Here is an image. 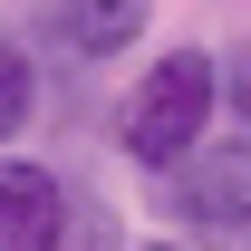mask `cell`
Returning a JSON list of instances; mask_svg holds the SVG:
<instances>
[{
    "instance_id": "1",
    "label": "cell",
    "mask_w": 251,
    "mask_h": 251,
    "mask_svg": "<svg viewBox=\"0 0 251 251\" xmlns=\"http://www.w3.org/2000/svg\"><path fill=\"white\" fill-rule=\"evenodd\" d=\"M213 106H222V68L203 58V49H174V58L145 68V87L126 97L116 135H126V155H135V164H155V174H164L184 145L213 135Z\"/></svg>"
},
{
    "instance_id": "2",
    "label": "cell",
    "mask_w": 251,
    "mask_h": 251,
    "mask_svg": "<svg viewBox=\"0 0 251 251\" xmlns=\"http://www.w3.org/2000/svg\"><path fill=\"white\" fill-rule=\"evenodd\" d=\"M164 213L203 251H251V135H203L164 164Z\"/></svg>"
},
{
    "instance_id": "3",
    "label": "cell",
    "mask_w": 251,
    "mask_h": 251,
    "mask_svg": "<svg viewBox=\"0 0 251 251\" xmlns=\"http://www.w3.org/2000/svg\"><path fill=\"white\" fill-rule=\"evenodd\" d=\"M145 20H155V0H49L29 29L49 58H77V68H106L126 58L135 39H145Z\"/></svg>"
},
{
    "instance_id": "4",
    "label": "cell",
    "mask_w": 251,
    "mask_h": 251,
    "mask_svg": "<svg viewBox=\"0 0 251 251\" xmlns=\"http://www.w3.org/2000/svg\"><path fill=\"white\" fill-rule=\"evenodd\" d=\"M58 203H68V184L49 174V164L0 155V251H49V232H58Z\"/></svg>"
},
{
    "instance_id": "5",
    "label": "cell",
    "mask_w": 251,
    "mask_h": 251,
    "mask_svg": "<svg viewBox=\"0 0 251 251\" xmlns=\"http://www.w3.org/2000/svg\"><path fill=\"white\" fill-rule=\"evenodd\" d=\"M29 116H39V68H29V49H20V39L0 29V145H10Z\"/></svg>"
},
{
    "instance_id": "6",
    "label": "cell",
    "mask_w": 251,
    "mask_h": 251,
    "mask_svg": "<svg viewBox=\"0 0 251 251\" xmlns=\"http://www.w3.org/2000/svg\"><path fill=\"white\" fill-rule=\"evenodd\" d=\"M49 251H126V232H116V213H106V203H77V193H68Z\"/></svg>"
},
{
    "instance_id": "7",
    "label": "cell",
    "mask_w": 251,
    "mask_h": 251,
    "mask_svg": "<svg viewBox=\"0 0 251 251\" xmlns=\"http://www.w3.org/2000/svg\"><path fill=\"white\" fill-rule=\"evenodd\" d=\"M126 251H184V242H126Z\"/></svg>"
},
{
    "instance_id": "8",
    "label": "cell",
    "mask_w": 251,
    "mask_h": 251,
    "mask_svg": "<svg viewBox=\"0 0 251 251\" xmlns=\"http://www.w3.org/2000/svg\"><path fill=\"white\" fill-rule=\"evenodd\" d=\"M242 77H251V58H242Z\"/></svg>"
}]
</instances>
